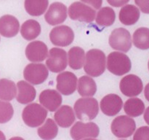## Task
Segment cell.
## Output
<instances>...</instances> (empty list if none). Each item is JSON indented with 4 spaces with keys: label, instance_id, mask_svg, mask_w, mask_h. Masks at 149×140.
<instances>
[{
    "label": "cell",
    "instance_id": "obj_11",
    "mask_svg": "<svg viewBox=\"0 0 149 140\" xmlns=\"http://www.w3.org/2000/svg\"><path fill=\"white\" fill-rule=\"evenodd\" d=\"M49 39L57 47H67L74 39L72 29L68 26H59L53 28L49 33Z\"/></svg>",
    "mask_w": 149,
    "mask_h": 140
},
{
    "label": "cell",
    "instance_id": "obj_31",
    "mask_svg": "<svg viewBox=\"0 0 149 140\" xmlns=\"http://www.w3.org/2000/svg\"><path fill=\"white\" fill-rule=\"evenodd\" d=\"M14 109L10 103L7 101L0 100V123H6L12 119Z\"/></svg>",
    "mask_w": 149,
    "mask_h": 140
},
{
    "label": "cell",
    "instance_id": "obj_2",
    "mask_svg": "<svg viewBox=\"0 0 149 140\" xmlns=\"http://www.w3.org/2000/svg\"><path fill=\"white\" fill-rule=\"evenodd\" d=\"M76 116L81 121H90L96 118L99 112V104L95 98L84 97L78 99L74 104Z\"/></svg>",
    "mask_w": 149,
    "mask_h": 140
},
{
    "label": "cell",
    "instance_id": "obj_15",
    "mask_svg": "<svg viewBox=\"0 0 149 140\" xmlns=\"http://www.w3.org/2000/svg\"><path fill=\"white\" fill-rule=\"evenodd\" d=\"M123 102L122 98L116 94L106 95L100 101V109L107 116H115L122 109Z\"/></svg>",
    "mask_w": 149,
    "mask_h": 140
},
{
    "label": "cell",
    "instance_id": "obj_38",
    "mask_svg": "<svg viewBox=\"0 0 149 140\" xmlns=\"http://www.w3.org/2000/svg\"><path fill=\"white\" fill-rule=\"evenodd\" d=\"M6 139V137L4 136V134L0 131V140H5Z\"/></svg>",
    "mask_w": 149,
    "mask_h": 140
},
{
    "label": "cell",
    "instance_id": "obj_39",
    "mask_svg": "<svg viewBox=\"0 0 149 140\" xmlns=\"http://www.w3.org/2000/svg\"><path fill=\"white\" fill-rule=\"evenodd\" d=\"M148 70H149V61H148Z\"/></svg>",
    "mask_w": 149,
    "mask_h": 140
},
{
    "label": "cell",
    "instance_id": "obj_36",
    "mask_svg": "<svg viewBox=\"0 0 149 140\" xmlns=\"http://www.w3.org/2000/svg\"><path fill=\"white\" fill-rule=\"evenodd\" d=\"M144 120H145L146 123L148 125H149V106L146 109L144 112Z\"/></svg>",
    "mask_w": 149,
    "mask_h": 140
},
{
    "label": "cell",
    "instance_id": "obj_10",
    "mask_svg": "<svg viewBox=\"0 0 149 140\" xmlns=\"http://www.w3.org/2000/svg\"><path fill=\"white\" fill-rule=\"evenodd\" d=\"M100 129L95 123L77 122L70 131L73 139L80 140L84 139H95L98 136Z\"/></svg>",
    "mask_w": 149,
    "mask_h": 140
},
{
    "label": "cell",
    "instance_id": "obj_5",
    "mask_svg": "<svg viewBox=\"0 0 149 140\" xmlns=\"http://www.w3.org/2000/svg\"><path fill=\"white\" fill-rule=\"evenodd\" d=\"M111 131L118 138H128L134 134L136 128L135 120L127 115L118 116L112 121Z\"/></svg>",
    "mask_w": 149,
    "mask_h": 140
},
{
    "label": "cell",
    "instance_id": "obj_30",
    "mask_svg": "<svg viewBox=\"0 0 149 140\" xmlns=\"http://www.w3.org/2000/svg\"><path fill=\"white\" fill-rule=\"evenodd\" d=\"M132 42L137 48L141 50L149 49V29L141 27L137 29L132 36Z\"/></svg>",
    "mask_w": 149,
    "mask_h": 140
},
{
    "label": "cell",
    "instance_id": "obj_28",
    "mask_svg": "<svg viewBox=\"0 0 149 140\" xmlns=\"http://www.w3.org/2000/svg\"><path fill=\"white\" fill-rule=\"evenodd\" d=\"M96 23L100 26H110L113 25L116 20V13L114 10L109 7L100 8L96 15Z\"/></svg>",
    "mask_w": 149,
    "mask_h": 140
},
{
    "label": "cell",
    "instance_id": "obj_9",
    "mask_svg": "<svg viewBox=\"0 0 149 140\" xmlns=\"http://www.w3.org/2000/svg\"><path fill=\"white\" fill-rule=\"evenodd\" d=\"M49 71L46 66L39 63H31L25 67L23 77L28 83L32 85H39L47 79Z\"/></svg>",
    "mask_w": 149,
    "mask_h": 140
},
{
    "label": "cell",
    "instance_id": "obj_8",
    "mask_svg": "<svg viewBox=\"0 0 149 140\" xmlns=\"http://www.w3.org/2000/svg\"><path fill=\"white\" fill-rule=\"evenodd\" d=\"M46 65L52 72L58 73L65 69L68 65L66 51L61 48H53L48 52Z\"/></svg>",
    "mask_w": 149,
    "mask_h": 140
},
{
    "label": "cell",
    "instance_id": "obj_26",
    "mask_svg": "<svg viewBox=\"0 0 149 140\" xmlns=\"http://www.w3.org/2000/svg\"><path fill=\"white\" fill-rule=\"evenodd\" d=\"M124 110L130 117L136 118L142 115L145 111V104L141 99L131 98L124 104Z\"/></svg>",
    "mask_w": 149,
    "mask_h": 140
},
{
    "label": "cell",
    "instance_id": "obj_37",
    "mask_svg": "<svg viewBox=\"0 0 149 140\" xmlns=\"http://www.w3.org/2000/svg\"><path fill=\"white\" fill-rule=\"evenodd\" d=\"M144 95H145L146 100L149 102V83L146 85L145 89H144Z\"/></svg>",
    "mask_w": 149,
    "mask_h": 140
},
{
    "label": "cell",
    "instance_id": "obj_20",
    "mask_svg": "<svg viewBox=\"0 0 149 140\" xmlns=\"http://www.w3.org/2000/svg\"><path fill=\"white\" fill-rule=\"evenodd\" d=\"M141 12L138 7L133 4H125L119 11V18L121 23L126 26H132L138 21Z\"/></svg>",
    "mask_w": 149,
    "mask_h": 140
},
{
    "label": "cell",
    "instance_id": "obj_29",
    "mask_svg": "<svg viewBox=\"0 0 149 140\" xmlns=\"http://www.w3.org/2000/svg\"><path fill=\"white\" fill-rule=\"evenodd\" d=\"M37 133L39 136L42 139H53L58 135V125L53 120L51 119V118H48L45 121L44 125L38 128Z\"/></svg>",
    "mask_w": 149,
    "mask_h": 140
},
{
    "label": "cell",
    "instance_id": "obj_35",
    "mask_svg": "<svg viewBox=\"0 0 149 140\" xmlns=\"http://www.w3.org/2000/svg\"><path fill=\"white\" fill-rule=\"evenodd\" d=\"M130 1V0H107V2L111 6L115 7H120L125 5Z\"/></svg>",
    "mask_w": 149,
    "mask_h": 140
},
{
    "label": "cell",
    "instance_id": "obj_34",
    "mask_svg": "<svg viewBox=\"0 0 149 140\" xmlns=\"http://www.w3.org/2000/svg\"><path fill=\"white\" fill-rule=\"evenodd\" d=\"M84 4L93 6L95 9H100L103 4V0H81Z\"/></svg>",
    "mask_w": 149,
    "mask_h": 140
},
{
    "label": "cell",
    "instance_id": "obj_16",
    "mask_svg": "<svg viewBox=\"0 0 149 140\" xmlns=\"http://www.w3.org/2000/svg\"><path fill=\"white\" fill-rule=\"evenodd\" d=\"M47 55V46L41 41H33L30 42L26 48V58L33 63L45 61Z\"/></svg>",
    "mask_w": 149,
    "mask_h": 140
},
{
    "label": "cell",
    "instance_id": "obj_32",
    "mask_svg": "<svg viewBox=\"0 0 149 140\" xmlns=\"http://www.w3.org/2000/svg\"><path fill=\"white\" fill-rule=\"evenodd\" d=\"M134 140H149V127L142 126L140 127L136 131L133 136Z\"/></svg>",
    "mask_w": 149,
    "mask_h": 140
},
{
    "label": "cell",
    "instance_id": "obj_23",
    "mask_svg": "<svg viewBox=\"0 0 149 140\" xmlns=\"http://www.w3.org/2000/svg\"><path fill=\"white\" fill-rule=\"evenodd\" d=\"M21 36L28 41H31L39 36L41 34V26L35 20H28L22 24L20 28Z\"/></svg>",
    "mask_w": 149,
    "mask_h": 140
},
{
    "label": "cell",
    "instance_id": "obj_1",
    "mask_svg": "<svg viewBox=\"0 0 149 140\" xmlns=\"http://www.w3.org/2000/svg\"><path fill=\"white\" fill-rule=\"evenodd\" d=\"M106 58L102 50L98 49L90 50L85 56L84 69L90 77H97L104 73L106 70Z\"/></svg>",
    "mask_w": 149,
    "mask_h": 140
},
{
    "label": "cell",
    "instance_id": "obj_3",
    "mask_svg": "<svg viewBox=\"0 0 149 140\" xmlns=\"http://www.w3.org/2000/svg\"><path fill=\"white\" fill-rule=\"evenodd\" d=\"M47 116V110L42 104L32 103L23 109L22 118L28 126L31 128L39 127L45 121Z\"/></svg>",
    "mask_w": 149,
    "mask_h": 140
},
{
    "label": "cell",
    "instance_id": "obj_6",
    "mask_svg": "<svg viewBox=\"0 0 149 140\" xmlns=\"http://www.w3.org/2000/svg\"><path fill=\"white\" fill-rule=\"evenodd\" d=\"M109 45L113 49L127 52L132 48V37L129 31L124 28L114 29L109 36Z\"/></svg>",
    "mask_w": 149,
    "mask_h": 140
},
{
    "label": "cell",
    "instance_id": "obj_13",
    "mask_svg": "<svg viewBox=\"0 0 149 140\" xmlns=\"http://www.w3.org/2000/svg\"><path fill=\"white\" fill-rule=\"evenodd\" d=\"M57 90L65 96L75 92L77 88V77L71 71H63L57 76Z\"/></svg>",
    "mask_w": 149,
    "mask_h": 140
},
{
    "label": "cell",
    "instance_id": "obj_21",
    "mask_svg": "<svg viewBox=\"0 0 149 140\" xmlns=\"http://www.w3.org/2000/svg\"><path fill=\"white\" fill-rule=\"evenodd\" d=\"M55 123L62 128H68L75 121L76 118L72 108L68 105L61 106L54 115Z\"/></svg>",
    "mask_w": 149,
    "mask_h": 140
},
{
    "label": "cell",
    "instance_id": "obj_27",
    "mask_svg": "<svg viewBox=\"0 0 149 140\" xmlns=\"http://www.w3.org/2000/svg\"><path fill=\"white\" fill-rule=\"evenodd\" d=\"M17 94L15 83L7 79L0 80V100L10 102L15 99Z\"/></svg>",
    "mask_w": 149,
    "mask_h": 140
},
{
    "label": "cell",
    "instance_id": "obj_14",
    "mask_svg": "<svg viewBox=\"0 0 149 140\" xmlns=\"http://www.w3.org/2000/svg\"><path fill=\"white\" fill-rule=\"evenodd\" d=\"M67 13L68 10L65 4L61 2H53L45 13V19L48 24L56 26L65 21Z\"/></svg>",
    "mask_w": 149,
    "mask_h": 140
},
{
    "label": "cell",
    "instance_id": "obj_18",
    "mask_svg": "<svg viewBox=\"0 0 149 140\" xmlns=\"http://www.w3.org/2000/svg\"><path fill=\"white\" fill-rule=\"evenodd\" d=\"M20 29V23L15 16L5 15L0 18V34L10 38L16 36Z\"/></svg>",
    "mask_w": 149,
    "mask_h": 140
},
{
    "label": "cell",
    "instance_id": "obj_17",
    "mask_svg": "<svg viewBox=\"0 0 149 140\" xmlns=\"http://www.w3.org/2000/svg\"><path fill=\"white\" fill-rule=\"evenodd\" d=\"M39 100L45 109L49 112H55L62 104V96L57 90L47 89L40 93Z\"/></svg>",
    "mask_w": 149,
    "mask_h": 140
},
{
    "label": "cell",
    "instance_id": "obj_33",
    "mask_svg": "<svg viewBox=\"0 0 149 140\" xmlns=\"http://www.w3.org/2000/svg\"><path fill=\"white\" fill-rule=\"evenodd\" d=\"M139 10L145 14H149V0H135Z\"/></svg>",
    "mask_w": 149,
    "mask_h": 140
},
{
    "label": "cell",
    "instance_id": "obj_25",
    "mask_svg": "<svg viewBox=\"0 0 149 140\" xmlns=\"http://www.w3.org/2000/svg\"><path fill=\"white\" fill-rule=\"evenodd\" d=\"M49 5V0H25L26 11L31 16H40L45 13Z\"/></svg>",
    "mask_w": 149,
    "mask_h": 140
},
{
    "label": "cell",
    "instance_id": "obj_12",
    "mask_svg": "<svg viewBox=\"0 0 149 140\" xmlns=\"http://www.w3.org/2000/svg\"><path fill=\"white\" fill-rule=\"evenodd\" d=\"M121 92L128 97H135L142 92L143 85L141 79L135 74H128L121 80L119 83Z\"/></svg>",
    "mask_w": 149,
    "mask_h": 140
},
{
    "label": "cell",
    "instance_id": "obj_22",
    "mask_svg": "<svg viewBox=\"0 0 149 140\" xmlns=\"http://www.w3.org/2000/svg\"><path fill=\"white\" fill-rule=\"evenodd\" d=\"M77 90L80 96L83 97L93 96L97 91V85L90 76H82L77 81Z\"/></svg>",
    "mask_w": 149,
    "mask_h": 140
},
{
    "label": "cell",
    "instance_id": "obj_7",
    "mask_svg": "<svg viewBox=\"0 0 149 140\" xmlns=\"http://www.w3.org/2000/svg\"><path fill=\"white\" fill-rule=\"evenodd\" d=\"M68 15L71 20L91 23L95 18L96 12L84 2L76 1L68 7Z\"/></svg>",
    "mask_w": 149,
    "mask_h": 140
},
{
    "label": "cell",
    "instance_id": "obj_24",
    "mask_svg": "<svg viewBox=\"0 0 149 140\" xmlns=\"http://www.w3.org/2000/svg\"><path fill=\"white\" fill-rule=\"evenodd\" d=\"M68 65L72 69L79 70L82 68L85 61V52L80 47H73L68 53Z\"/></svg>",
    "mask_w": 149,
    "mask_h": 140
},
{
    "label": "cell",
    "instance_id": "obj_4",
    "mask_svg": "<svg viewBox=\"0 0 149 140\" xmlns=\"http://www.w3.org/2000/svg\"><path fill=\"white\" fill-rule=\"evenodd\" d=\"M106 66L111 73L116 76H122L129 72L132 64L129 57L121 52H112L108 55Z\"/></svg>",
    "mask_w": 149,
    "mask_h": 140
},
{
    "label": "cell",
    "instance_id": "obj_19",
    "mask_svg": "<svg viewBox=\"0 0 149 140\" xmlns=\"http://www.w3.org/2000/svg\"><path fill=\"white\" fill-rule=\"evenodd\" d=\"M17 101L22 104H28L36 98V91L33 85L26 81H19L17 83Z\"/></svg>",
    "mask_w": 149,
    "mask_h": 140
}]
</instances>
